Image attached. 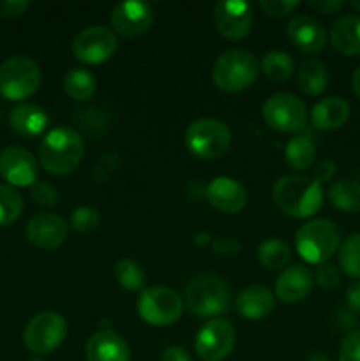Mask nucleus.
Returning <instances> with one entry per match:
<instances>
[{"mask_svg": "<svg viewBox=\"0 0 360 361\" xmlns=\"http://www.w3.org/2000/svg\"><path fill=\"white\" fill-rule=\"evenodd\" d=\"M260 67L261 73H263L268 80L282 83V81H288L289 78H292L295 63H293V59L288 53L275 49V51H268L267 55L263 56Z\"/></svg>", "mask_w": 360, "mask_h": 361, "instance_id": "obj_30", "label": "nucleus"}, {"mask_svg": "<svg viewBox=\"0 0 360 361\" xmlns=\"http://www.w3.org/2000/svg\"><path fill=\"white\" fill-rule=\"evenodd\" d=\"M67 335V323L55 310L35 314L23 331V344L37 356L52 355Z\"/></svg>", "mask_w": 360, "mask_h": 361, "instance_id": "obj_9", "label": "nucleus"}, {"mask_svg": "<svg viewBox=\"0 0 360 361\" xmlns=\"http://www.w3.org/2000/svg\"><path fill=\"white\" fill-rule=\"evenodd\" d=\"M87 361H129L131 351L124 337L112 330H99L88 338Z\"/></svg>", "mask_w": 360, "mask_h": 361, "instance_id": "obj_20", "label": "nucleus"}, {"mask_svg": "<svg viewBox=\"0 0 360 361\" xmlns=\"http://www.w3.org/2000/svg\"><path fill=\"white\" fill-rule=\"evenodd\" d=\"M28 7H30V2L27 0H0V16L14 20L25 14Z\"/></svg>", "mask_w": 360, "mask_h": 361, "instance_id": "obj_40", "label": "nucleus"}, {"mask_svg": "<svg viewBox=\"0 0 360 361\" xmlns=\"http://www.w3.org/2000/svg\"><path fill=\"white\" fill-rule=\"evenodd\" d=\"M328 200L337 210L355 214L360 210V183L353 180H339L328 189Z\"/></svg>", "mask_w": 360, "mask_h": 361, "instance_id": "obj_29", "label": "nucleus"}, {"mask_svg": "<svg viewBox=\"0 0 360 361\" xmlns=\"http://www.w3.org/2000/svg\"><path fill=\"white\" fill-rule=\"evenodd\" d=\"M299 88L309 97H318L328 85V74L318 59H306L299 69Z\"/></svg>", "mask_w": 360, "mask_h": 361, "instance_id": "obj_25", "label": "nucleus"}, {"mask_svg": "<svg viewBox=\"0 0 360 361\" xmlns=\"http://www.w3.org/2000/svg\"><path fill=\"white\" fill-rule=\"evenodd\" d=\"M349 6H352L353 9L359 11V13H360V2H349Z\"/></svg>", "mask_w": 360, "mask_h": 361, "instance_id": "obj_48", "label": "nucleus"}, {"mask_svg": "<svg viewBox=\"0 0 360 361\" xmlns=\"http://www.w3.org/2000/svg\"><path fill=\"white\" fill-rule=\"evenodd\" d=\"M115 279L127 291H140L147 284L143 268L133 259H119L115 264Z\"/></svg>", "mask_w": 360, "mask_h": 361, "instance_id": "obj_32", "label": "nucleus"}, {"mask_svg": "<svg viewBox=\"0 0 360 361\" xmlns=\"http://www.w3.org/2000/svg\"><path fill=\"white\" fill-rule=\"evenodd\" d=\"M116 51V35L104 25H92L81 30L73 41V53L81 63L97 66L112 59Z\"/></svg>", "mask_w": 360, "mask_h": 361, "instance_id": "obj_11", "label": "nucleus"}, {"mask_svg": "<svg viewBox=\"0 0 360 361\" xmlns=\"http://www.w3.org/2000/svg\"><path fill=\"white\" fill-rule=\"evenodd\" d=\"M339 245L341 233L328 219H313L296 229L295 249L307 263H327L337 252Z\"/></svg>", "mask_w": 360, "mask_h": 361, "instance_id": "obj_3", "label": "nucleus"}, {"mask_svg": "<svg viewBox=\"0 0 360 361\" xmlns=\"http://www.w3.org/2000/svg\"><path fill=\"white\" fill-rule=\"evenodd\" d=\"M136 309L147 324L172 326L182 316L184 302L175 289L157 286V288H148L141 293Z\"/></svg>", "mask_w": 360, "mask_h": 361, "instance_id": "obj_8", "label": "nucleus"}, {"mask_svg": "<svg viewBox=\"0 0 360 361\" xmlns=\"http://www.w3.org/2000/svg\"><path fill=\"white\" fill-rule=\"evenodd\" d=\"M95 78L85 67H73L64 76V90L74 101H88L95 92Z\"/></svg>", "mask_w": 360, "mask_h": 361, "instance_id": "obj_27", "label": "nucleus"}, {"mask_svg": "<svg viewBox=\"0 0 360 361\" xmlns=\"http://www.w3.org/2000/svg\"><path fill=\"white\" fill-rule=\"evenodd\" d=\"M30 196L37 204L49 208L55 207L56 201H59V190H56L49 182L39 180V182H35L34 185L30 187Z\"/></svg>", "mask_w": 360, "mask_h": 361, "instance_id": "obj_36", "label": "nucleus"}, {"mask_svg": "<svg viewBox=\"0 0 360 361\" xmlns=\"http://www.w3.org/2000/svg\"><path fill=\"white\" fill-rule=\"evenodd\" d=\"M349 118V104L339 95L321 99L311 109V123L320 130H335Z\"/></svg>", "mask_w": 360, "mask_h": 361, "instance_id": "obj_21", "label": "nucleus"}, {"mask_svg": "<svg viewBox=\"0 0 360 361\" xmlns=\"http://www.w3.org/2000/svg\"><path fill=\"white\" fill-rule=\"evenodd\" d=\"M272 197L279 210L293 219H307L323 204V189L313 178L286 175L275 182Z\"/></svg>", "mask_w": 360, "mask_h": 361, "instance_id": "obj_1", "label": "nucleus"}, {"mask_svg": "<svg viewBox=\"0 0 360 361\" xmlns=\"http://www.w3.org/2000/svg\"><path fill=\"white\" fill-rule=\"evenodd\" d=\"M120 164H122V159L115 152H108V154H102L101 157L95 161L94 168H92V178L97 183H106L116 171H119Z\"/></svg>", "mask_w": 360, "mask_h": 361, "instance_id": "obj_35", "label": "nucleus"}, {"mask_svg": "<svg viewBox=\"0 0 360 361\" xmlns=\"http://www.w3.org/2000/svg\"><path fill=\"white\" fill-rule=\"evenodd\" d=\"M288 37L300 51L314 53L321 51L327 44V32H325L323 25L318 20H314L313 16H307V14H296L289 20L288 28Z\"/></svg>", "mask_w": 360, "mask_h": 361, "instance_id": "obj_18", "label": "nucleus"}, {"mask_svg": "<svg viewBox=\"0 0 360 361\" xmlns=\"http://www.w3.org/2000/svg\"><path fill=\"white\" fill-rule=\"evenodd\" d=\"M265 123L275 133L289 134L304 129L307 120V108L302 99L288 92L270 95L261 108Z\"/></svg>", "mask_w": 360, "mask_h": 361, "instance_id": "obj_10", "label": "nucleus"}, {"mask_svg": "<svg viewBox=\"0 0 360 361\" xmlns=\"http://www.w3.org/2000/svg\"><path fill=\"white\" fill-rule=\"evenodd\" d=\"M186 145L191 154L203 161L222 157L232 145V130L215 118L194 120L186 130Z\"/></svg>", "mask_w": 360, "mask_h": 361, "instance_id": "obj_6", "label": "nucleus"}, {"mask_svg": "<svg viewBox=\"0 0 360 361\" xmlns=\"http://www.w3.org/2000/svg\"><path fill=\"white\" fill-rule=\"evenodd\" d=\"M207 200L222 214H239L246 208L249 196L246 187L229 176H217L207 187Z\"/></svg>", "mask_w": 360, "mask_h": 361, "instance_id": "obj_17", "label": "nucleus"}, {"mask_svg": "<svg viewBox=\"0 0 360 361\" xmlns=\"http://www.w3.org/2000/svg\"><path fill=\"white\" fill-rule=\"evenodd\" d=\"M314 282L320 286L321 289H327V291H332L339 286L341 282V275H339V270L335 268V264L332 263H321L318 264L316 271H314Z\"/></svg>", "mask_w": 360, "mask_h": 361, "instance_id": "obj_37", "label": "nucleus"}, {"mask_svg": "<svg viewBox=\"0 0 360 361\" xmlns=\"http://www.w3.org/2000/svg\"><path fill=\"white\" fill-rule=\"evenodd\" d=\"M25 235L28 242L39 249H56L67 238V222L60 215L44 212L28 221Z\"/></svg>", "mask_w": 360, "mask_h": 361, "instance_id": "obj_16", "label": "nucleus"}, {"mask_svg": "<svg viewBox=\"0 0 360 361\" xmlns=\"http://www.w3.org/2000/svg\"><path fill=\"white\" fill-rule=\"evenodd\" d=\"M235 328L226 319H212L200 328L194 338V351L203 361H222L235 348Z\"/></svg>", "mask_w": 360, "mask_h": 361, "instance_id": "obj_12", "label": "nucleus"}, {"mask_svg": "<svg viewBox=\"0 0 360 361\" xmlns=\"http://www.w3.org/2000/svg\"><path fill=\"white\" fill-rule=\"evenodd\" d=\"M284 155L289 168L296 169V171H306V169H309L311 166L314 164V159H316V147H314L311 137L299 134V136H293L292 140L288 141Z\"/></svg>", "mask_w": 360, "mask_h": 361, "instance_id": "obj_26", "label": "nucleus"}, {"mask_svg": "<svg viewBox=\"0 0 360 361\" xmlns=\"http://www.w3.org/2000/svg\"><path fill=\"white\" fill-rule=\"evenodd\" d=\"M23 197L14 187L0 183V226H9L21 215Z\"/></svg>", "mask_w": 360, "mask_h": 361, "instance_id": "obj_33", "label": "nucleus"}, {"mask_svg": "<svg viewBox=\"0 0 360 361\" xmlns=\"http://www.w3.org/2000/svg\"><path fill=\"white\" fill-rule=\"evenodd\" d=\"M161 361H191V355L187 353V349L180 348V345H172L162 351Z\"/></svg>", "mask_w": 360, "mask_h": 361, "instance_id": "obj_45", "label": "nucleus"}, {"mask_svg": "<svg viewBox=\"0 0 360 361\" xmlns=\"http://www.w3.org/2000/svg\"><path fill=\"white\" fill-rule=\"evenodd\" d=\"M214 23L219 34L229 41L244 39L253 27V7L242 0H224L214 7Z\"/></svg>", "mask_w": 360, "mask_h": 361, "instance_id": "obj_13", "label": "nucleus"}, {"mask_svg": "<svg viewBox=\"0 0 360 361\" xmlns=\"http://www.w3.org/2000/svg\"><path fill=\"white\" fill-rule=\"evenodd\" d=\"M346 303L349 310L360 314V281H353L346 289Z\"/></svg>", "mask_w": 360, "mask_h": 361, "instance_id": "obj_44", "label": "nucleus"}, {"mask_svg": "<svg viewBox=\"0 0 360 361\" xmlns=\"http://www.w3.org/2000/svg\"><path fill=\"white\" fill-rule=\"evenodd\" d=\"M339 361H360V331H352L342 338Z\"/></svg>", "mask_w": 360, "mask_h": 361, "instance_id": "obj_39", "label": "nucleus"}, {"mask_svg": "<svg viewBox=\"0 0 360 361\" xmlns=\"http://www.w3.org/2000/svg\"><path fill=\"white\" fill-rule=\"evenodd\" d=\"M258 261L267 270H284L292 259V249L281 238H268L258 247Z\"/></svg>", "mask_w": 360, "mask_h": 361, "instance_id": "obj_28", "label": "nucleus"}, {"mask_svg": "<svg viewBox=\"0 0 360 361\" xmlns=\"http://www.w3.org/2000/svg\"><path fill=\"white\" fill-rule=\"evenodd\" d=\"M212 249L219 256H235L240 250V243L232 236H224V238H217L212 243Z\"/></svg>", "mask_w": 360, "mask_h": 361, "instance_id": "obj_42", "label": "nucleus"}, {"mask_svg": "<svg viewBox=\"0 0 360 361\" xmlns=\"http://www.w3.org/2000/svg\"><path fill=\"white\" fill-rule=\"evenodd\" d=\"M337 261L341 270L348 277L360 281V233L348 236L344 242L339 245Z\"/></svg>", "mask_w": 360, "mask_h": 361, "instance_id": "obj_31", "label": "nucleus"}, {"mask_svg": "<svg viewBox=\"0 0 360 361\" xmlns=\"http://www.w3.org/2000/svg\"><path fill=\"white\" fill-rule=\"evenodd\" d=\"M28 361H44V360H41V358H30Z\"/></svg>", "mask_w": 360, "mask_h": 361, "instance_id": "obj_49", "label": "nucleus"}, {"mask_svg": "<svg viewBox=\"0 0 360 361\" xmlns=\"http://www.w3.org/2000/svg\"><path fill=\"white\" fill-rule=\"evenodd\" d=\"M99 222H101V215H99V212L92 207L74 208L69 219V226L78 233L94 231L99 226Z\"/></svg>", "mask_w": 360, "mask_h": 361, "instance_id": "obj_34", "label": "nucleus"}, {"mask_svg": "<svg viewBox=\"0 0 360 361\" xmlns=\"http://www.w3.org/2000/svg\"><path fill=\"white\" fill-rule=\"evenodd\" d=\"M300 2L296 0H261L260 9L270 18H284L292 14Z\"/></svg>", "mask_w": 360, "mask_h": 361, "instance_id": "obj_38", "label": "nucleus"}, {"mask_svg": "<svg viewBox=\"0 0 360 361\" xmlns=\"http://www.w3.org/2000/svg\"><path fill=\"white\" fill-rule=\"evenodd\" d=\"M9 126L14 133L25 137L39 136L48 127V115L39 106L30 104V102H21L11 111Z\"/></svg>", "mask_w": 360, "mask_h": 361, "instance_id": "obj_24", "label": "nucleus"}, {"mask_svg": "<svg viewBox=\"0 0 360 361\" xmlns=\"http://www.w3.org/2000/svg\"><path fill=\"white\" fill-rule=\"evenodd\" d=\"M37 161L25 148L7 147L0 152V176L11 187H32L37 182Z\"/></svg>", "mask_w": 360, "mask_h": 361, "instance_id": "obj_14", "label": "nucleus"}, {"mask_svg": "<svg viewBox=\"0 0 360 361\" xmlns=\"http://www.w3.org/2000/svg\"><path fill=\"white\" fill-rule=\"evenodd\" d=\"M41 69L28 56H11L0 66V94L9 101L32 97L41 87Z\"/></svg>", "mask_w": 360, "mask_h": 361, "instance_id": "obj_7", "label": "nucleus"}, {"mask_svg": "<svg viewBox=\"0 0 360 361\" xmlns=\"http://www.w3.org/2000/svg\"><path fill=\"white\" fill-rule=\"evenodd\" d=\"M332 46L339 53L348 56L360 55V16L359 14H346L337 18L330 28Z\"/></svg>", "mask_w": 360, "mask_h": 361, "instance_id": "obj_23", "label": "nucleus"}, {"mask_svg": "<svg viewBox=\"0 0 360 361\" xmlns=\"http://www.w3.org/2000/svg\"><path fill=\"white\" fill-rule=\"evenodd\" d=\"M334 175H335V164L334 161H330V159H321L320 162L314 164L313 180L320 183V185L325 182H330V180L334 178Z\"/></svg>", "mask_w": 360, "mask_h": 361, "instance_id": "obj_41", "label": "nucleus"}, {"mask_svg": "<svg viewBox=\"0 0 360 361\" xmlns=\"http://www.w3.org/2000/svg\"><path fill=\"white\" fill-rule=\"evenodd\" d=\"M307 361H330V360H328L325 355H314V356H311Z\"/></svg>", "mask_w": 360, "mask_h": 361, "instance_id": "obj_47", "label": "nucleus"}, {"mask_svg": "<svg viewBox=\"0 0 360 361\" xmlns=\"http://www.w3.org/2000/svg\"><path fill=\"white\" fill-rule=\"evenodd\" d=\"M307 6L316 11V13L334 14L344 6V2H341V0H313V2H307Z\"/></svg>", "mask_w": 360, "mask_h": 361, "instance_id": "obj_43", "label": "nucleus"}, {"mask_svg": "<svg viewBox=\"0 0 360 361\" xmlns=\"http://www.w3.org/2000/svg\"><path fill=\"white\" fill-rule=\"evenodd\" d=\"M236 312L246 319H263L274 310V293L265 286H251L236 296Z\"/></svg>", "mask_w": 360, "mask_h": 361, "instance_id": "obj_22", "label": "nucleus"}, {"mask_svg": "<svg viewBox=\"0 0 360 361\" xmlns=\"http://www.w3.org/2000/svg\"><path fill=\"white\" fill-rule=\"evenodd\" d=\"M258 73L260 63L253 53L246 49H229L215 60L212 78L219 90L239 94L256 81Z\"/></svg>", "mask_w": 360, "mask_h": 361, "instance_id": "obj_4", "label": "nucleus"}, {"mask_svg": "<svg viewBox=\"0 0 360 361\" xmlns=\"http://www.w3.org/2000/svg\"><path fill=\"white\" fill-rule=\"evenodd\" d=\"M352 88L353 92H355L356 97L360 99V67H356V71L353 73L352 76Z\"/></svg>", "mask_w": 360, "mask_h": 361, "instance_id": "obj_46", "label": "nucleus"}, {"mask_svg": "<svg viewBox=\"0 0 360 361\" xmlns=\"http://www.w3.org/2000/svg\"><path fill=\"white\" fill-rule=\"evenodd\" d=\"M229 288L217 275H198L186 289V302L191 312L200 317H217L229 307Z\"/></svg>", "mask_w": 360, "mask_h": 361, "instance_id": "obj_5", "label": "nucleus"}, {"mask_svg": "<svg viewBox=\"0 0 360 361\" xmlns=\"http://www.w3.org/2000/svg\"><path fill=\"white\" fill-rule=\"evenodd\" d=\"M314 284V275L304 264H292L279 274L275 281V296L284 303H296L306 298Z\"/></svg>", "mask_w": 360, "mask_h": 361, "instance_id": "obj_19", "label": "nucleus"}, {"mask_svg": "<svg viewBox=\"0 0 360 361\" xmlns=\"http://www.w3.org/2000/svg\"><path fill=\"white\" fill-rule=\"evenodd\" d=\"M85 154L81 136L71 127H56L44 136L39 147V162L55 176L69 175L78 168Z\"/></svg>", "mask_w": 360, "mask_h": 361, "instance_id": "obj_2", "label": "nucleus"}, {"mask_svg": "<svg viewBox=\"0 0 360 361\" xmlns=\"http://www.w3.org/2000/svg\"><path fill=\"white\" fill-rule=\"evenodd\" d=\"M109 23L116 34L124 37H136L152 27L154 11L145 2H136V0L120 2L109 13Z\"/></svg>", "mask_w": 360, "mask_h": 361, "instance_id": "obj_15", "label": "nucleus"}]
</instances>
